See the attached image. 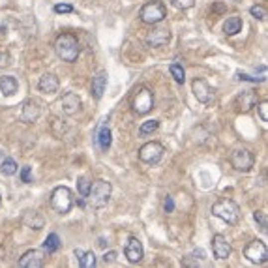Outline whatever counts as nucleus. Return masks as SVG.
<instances>
[{
	"label": "nucleus",
	"instance_id": "obj_1",
	"mask_svg": "<svg viewBox=\"0 0 268 268\" xmlns=\"http://www.w3.org/2000/svg\"><path fill=\"white\" fill-rule=\"evenodd\" d=\"M111 191H113V187L107 180H94L90 184V189L85 199L90 208H103L111 199Z\"/></svg>",
	"mask_w": 268,
	"mask_h": 268
},
{
	"label": "nucleus",
	"instance_id": "obj_2",
	"mask_svg": "<svg viewBox=\"0 0 268 268\" xmlns=\"http://www.w3.org/2000/svg\"><path fill=\"white\" fill-rule=\"evenodd\" d=\"M79 41L72 34H60L55 41V53L58 58H62L64 62H75L79 57Z\"/></svg>",
	"mask_w": 268,
	"mask_h": 268
},
{
	"label": "nucleus",
	"instance_id": "obj_3",
	"mask_svg": "<svg viewBox=\"0 0 268 268\" xmlns=\"http://www.w3.org/2000/svg\"><path fill=\"white\" fill-rule=\"evenodd\" d=\"M212 214L229 225H236L240 219V208L233 199H219L218 203L212 204Z\"/></svg>",
	"mask_w": 268,
	"mask_h": 268
},
{
	"label": "nucleus",
	"instance_id": "obj_4",
	"mask_svg": "<svg viewBox=\"0 0 268 268\" xmlns=\"http://www.w3.org/2000/svg\"><path fill=\"white\" fill-rule=\"evenodd\" d=\"M73 191L68 186H58L51 193V206L58 214H68L73 206Z\"/></svg>",
	"mask_w": 268,
	"mask_h": 268
},
{
	"label": "nucleus",
	"instance_id": "obj_5",
	"mask_svg": "<svg viewBox=\"0 0 268 268\" xmlns=\"http://www.w3.org/2000/svg\"><path fill=\"white\" fill-rule=\"evenodd\" d=\"M139 17L146 24H158L167 17V9H165L162 0H150V2H146L145 6L141 8Z\"/></svg>",
	"mask_w": 268,
	"mask_h": 268
},
{
	"label": "nucleus",
	"instance_id": "obj_6",
	"mask_svg": "<svg viewBox=\"0 0 268 268\" xmlns=\"http://www.w3.org/2000/svg\"><path fill=\"white\" fill-rule=\"evenodd\" d=\"M231 165L236 171H240V173H248L255 165V156L252 154V150H248L244 146H238V148H235L231 152Z\"/></svg>",
	"mask_w": 268,
	"mask_h": 268
},
{
	"label": "nucleus",
	"instance_id": "obj_7",
	"mask_svg": "<svg viewBox=\"0 0 268 268\" xmlns=\"http://www.w3.org/2000/svg\"><path fill=\"white\" fill-rule=\"evenodd\" d=\"M244 257L253 265H265L268 261V248L261 240H253L244 248Z\"/></svg>",
	"mask_w": 268,
	"mask_h": 268
},
{
	"label": "nucleus",
	"instance_id": "obj_8",
	"mask_svg": "<svg viewBox=\"0 0 268 268\" xmlns=\"http://www.w3.org/2000/svg\"><path fill=\"white\" fill-rule=\"evenodd\" d=\"M163 152H165V148L162 143L152 141V143H146L139 148V160L143 163H148V165H156L163 158Z\"/></svg>",
	"mask_w": 268,
	"mask_h": 268
},
{
	"label": "nucleus",
	"instance_id": "obj_9",
	"mask_svg": "<svg viewBox=\"0 0 268 268\" xmlns=\"http://www.w3.org/2000/svg\"><path fill=\"white\" fill-rule=\"evenodd\" d=\"M131 107H133V111L137 114L150 113L154 109V94H152V90L148 89L139 90L137 94H135V97H133V101H131Z\"/></svg>",
	"mask_w": 268,
	"mask_h": 268
},
{
	"label": "nucleus",
	"instance_id": "obj_10",
	"mask_svg": "<svg viewBox=\"0 0 268 268\" xmlns=\"http://www.w3.org/2000/svg\"><path fill=\"white\" fill-rule=\"evenodd\" d=\"M257 103H259V96H257V92H253V90H244L242 94H238V96L235 97V109L238 113H248V111H252Z\"/></svg>",
	"mask_w": 268,
	"mask_h": 268
},
{
	"label": "nucleus",
	"instance_id": "obj_11",
	"mask_svg": "<svg viewBox=\"0 0 268 268\" xmlns=\"http://www.w3.org/2000/svg\"><path fill=\"white\" fill-rule=\"evenodd\" d=\"M191 90H193V96L197 97V101H201V103H210L212 99H214V90L203 79H193Z\"/></svg>",
	"mask_w": 268,
	"mask_h": 268
},
{
	"label": "nucleus",
	"instance_id": "obj_12",
	"mask_svg": "<svg viewBox=\"0 0 268 268\" xmlns=\"http://www.w3.org/2000/svg\"><path fill=\"white\" fill-rule=\"evenodd\" d=\"M212 252H214V255H216V259L225 261V259H229L233 248H231L229 240L223 235H214L212 236Z\"/></svg>",
	"mask_w": 268,
	"mask_h": 268
},
{
	"label": "nucleus",
	"instance_id": "obj_13",
	"mask_svg": "<svg viewBox=\"0 0 268 268\" xmlns=\"http://www.w3.org/2000/svg\"><path fill=\"white\" fill-rule=\"evenodd\" d=\"M60 109L64 114H77L81 111V97L77 96L75 92H66L62 99H60Z\"/></svg>",
	"mask_w": 268,
	"mask_h": 268
},
{
	"label": "nucleus",
	"instance_id": "obj_14",
	"mask_svg": "<svg viewBox=\"0 0 268 268\" xmlns=\"http://www.w3.org/2000/svg\"><path fill=\"white\" fill-rule=\"evenodd\" d=\"M171 40V32L169 28H154L152 32H148L146 36V45L148 47H163V45H167Z\"/></svg>",
	"mask_w": 268,
	"mask_h": 268
},
{
	"label": "nucleus",
	"instance_id": "obj_15",
	"mask_svg": "<svg viewBox=\"0 0 268 268\" xmlns=\"http://www.w3.org/2000/svg\"><path fill=\"white\" fill-rule=\"evenodd\" d=\"M124 255H126V259L130 261L131 265H135V263H141L143 259V255H145V250H143V244L139 242L137 238H130L128 244H126V250H124Z\"/></svg>",
	"mask_w": 268,
	"mask_h": 268
},
{
	"label": "nucleus",
	"instance_id": "obj_16",
	"mask_svg": "<svg viewBox=\"0 0 268 268\" xmlns=\"http://www.w3.org/2000/svg\"><path fill=\"white\" fill-rule=\"evenodd\" d=\"M43 252L40 250H30V252H26L19 259V267L21 268H41L43 267Z\"/></svg>",
	"mask_w": 268,
	"mask_h": 268
},
{
	"label": "nucleus",
	"instance_id": "obj_17",
	"mask_svg": "<svg viewBox=\"0 0 268 268\" xmlns=\"http://www.w3.org/2000/svg\"><path fill=\"white\" fill-rule=\"evenodd\" d=\"M58 87H60V81L55 73H43L38 81V89L43 94H55L58 92Z\"/></svg>",
	"mask_w": 268,
	"mask_h": 268
},
{
	"label": "nucleus",
	"instance_id": "obj_18",
	"mask_svg": "<svg viewBox=\"0 0 268 268\" xmlns=\"http://www.w3.org/2000/svg\"><path fill=\"white\" fill-rule=\"evenodd\" d=\"M40 105H38V101H34V99H28V101H24L23 103V111H21V120L26 122V124H30V122H36L40 118Z\"/></svg>",
	"mask_w": 268,
	"mask_h": 268
},
{
	"label": "nucleus",
	"instance_id": "obj_19",
	"mask_svg": "<svg viewBox=\"0 0 268 268\" xmlns=\"http://www.w3.org/2000/svg\"><path fill=\"white\" fill-rule=\"evenodd\" d=\"M105 87H107V73L99 72L92 79V87H90V94L94 96V99H101L103 92H105Z\"/></svg>",
	"mask_w": 268,
	"mask_h": 268
},
{
	"label": "nucleus",
	"instance_id": "obj_20",
	"mask_svg": "<svg viewBox=\"0 0 268 268\" xmlns=\"http://www.w3.org/2000/svg\"><path fill=\"white\" fill-rule=\"evenodd\" d=\"M17 90H19V83H17L15 77H11V75H2L0 77V92L4 96L6 97L15 96Z\"/></svg>",
	"mask_w": 268,
	"mask_h": 268
},
{
	"label": "nucleus",
	"instance_id": "obj_21",
	"mask_svg": "<svg viewBox=\"0 0 268 268\" xmlns=\"http://www.w3.org/2000/svg\"><path fill=\"white\" fill-rule=\"evenodd\" d=\"M96 143H97V146H99L101 150H109V146H111V130H109L107 122H103V124L97 128Z\"/></svg>",
	"mask_w": 268,
	"mask_h": 268
},
{
	"label": "nucleus",
	"instance_id": "obj_22",
	"mask_svg": "<svg viewBox=\"0 0 268 268\" xmlns=\"http://www.w3.org/2000/svg\"><path fill=\"white\" fill-rule=\"evenodd\" d=\"M242 30V19L240 17H227V21L223 23V32L227 34V36H235Z\"/></svg>",
	"mask_w": 268,
	"mask_h": 268
},
{
	"label": "nucleus",
	"instance_id": "obj_23",
	"mask_svg": "<svg viewBox=\"0 0 268 268\" xmlns=\"http://www.w3.org/2000/svg\"><path fill=\"white\" fill-rule=\"evenodd\" d=\"M75 257L79 259V267L81 268H94L96 267V255H94L92 252L75 250Z\"/></svg>",
	"mask_w": 268,
	"mask_h": 268
},
{
	"label": "nucleus",
	"instance_id": "obj_24",
	"mask_svg": "<svg viewBox=\"0 0 268 268\" xmlns=\"http://www.w3.org/2000/svg\"><path fill=\"white\" fill-rule=\"evenodd\" d=\"M60 238H58V235L57 233H51V235L45 238V242H43V250L47 253H55V252H58L60 250Z\"/></svg>",
	"mask_w": 268,
	"mask_h": 268
},
{
	"label": "nucleus",
	"instance_id": "obj_25",
	"mask_svg": "<svg viewBox=\"0 0 268 268\" xmlns=\"http://www.w3.org/2000/svg\"><path fill=\"white\" fill-rule=\"evenodd\" d=\"M158 128H160V122H158V120H146V122H143V124L139 126V135H141V137L150 135V133H154Z\"/></svg>",
	"mask_w": 268,
	"mask_h": 268
},
{
	"label": "nucleus",
	"instance_id": "obj_26",
	"mask_svg": "<svg viewBox=\"0 0 268 268\" xmlns=\"http://www.w3.org/2000/svg\"><path fill=\"white\" fill-rule=\"evenodd\" d=\"M169 72H171V75H173V79L179 83V85H184V81H186V72H184V68H182V66L171 64Z\"/></svg>",
	"mask_w": 268,
	"mask_h": 268
},
{
	"label": "nucleus",
	"instance_id": "obj_27",
	"mask_svg": "<svg viewBox=\"0 0 268 268\" xmlns=\"http://www.w3.org/2000/svg\"><path fill=\"white\" fill-rule=\"evenodd\" d=\"M0 171H2L4 175L11 177V175H15L17 173V163L13 162L11 158H4V160L0 162Z\"/></svg>",
	"mask_w": 268,
	"mask_h": 268
},
{
	"label": "nucleus",
	"instance_id": "obj_28",
	"mask_svg": "<svg viewBox=\"0 0 268 268\" xmlns=\"http://www.w3.org/2000/svg\"><path fill=\"white\" fill-rule=\"evenodd\" d=\"M90 179L89 177H81V179L77 180V189H79V195L81 197H87V193H89V189H90Z\"/></svg>",
	"mask_w": 268,
	"mask_h": 268
},
{
	"label": "nucleus",
	"instance_id": "obj_29",
	"mask_svg": "<svg viewBox=\"0 0 268 268\" xmlns=\"http://www.w3.org/2000/svg\"><path fill=\"white\" fill-rule=\"evenodd\" d=\"M253 218H255V221L259 223L261 231H263V233H267V227H268L267 214H265V212H261V210H257V212H253Z\"/></svg>",
	"mask_w": 268,
	"mask_h": 268
},
{
	"label": "nucleus",
	"instance_id": "obj_30",
	"mask_svg": "<svg viewBox=\"0 0 268 268\" xmlns=\"http://www.w3.org/2000/svg\"><path fill=\"white\" fill-rule=\"evenodd\" d=\"M250 13H252L255 19H259V21H265V19H267V9L263 8V6H252V8H250Z\"/></svg>",
	"mask_w": 268,
	"mask_h": 268
},
{
	"label": "nucleus",
	"instance_id": "obj_31",
	"mask_svg": "<svg viewBox=\"0 0 268 268\" xmlns=\"http://www.w3.org/2000/svg\"><path fill=\"white\" fill-rule=\"evenodd\" d=\"M171 2L180 9H189L195 6V0H171Z\"/></svg>",
	"mask_w": 268,
	"mask_h": 268
},
{
	"label": "nucleus",
	"instance_id": "obj_32",
	"mask_svg": "<svg viewBox=\"0 0 268 268\" xmlns=\"http://www.w3.org/2000/svg\"><path fill=\"white\" fill-rule=\"evenodd\" d=\"M257 109H259L261 120L268 122V101H261V103H257Z\"/></svg>",
	"mask_w": 268,
	"mask_h": 268
},
{
	"label": "nucleus",
	"instance_id": "obj_33",
	"mask_svg": "<svg viewBox=\"0 0 268 268\" xmlns=\"http://www.w3.org/2000/svg\"><path fill=\"white\" fill-rule=\"evenodd\" d=\"M53 9H55V13H72L73 6H70V4H57Z\"/></svg>",
	"mask_w": 268,
	"mask_h": 268
},
{
	"label": "nucleus",
	"instance_id": "obj_34",
	"mask_svg": "<svg viewBox=\"0 0 268 268\" xmlns=\"http://www.w3.org/2000/svg\"><path fill=\"white\" fill-rule=\"evenodd\" d=\"M21 180L24 184H30L32 182V175H30V167H23L21 169Z\"/></svg>",
	"mask_w": 268,
	"mask_h": 268
},
{
	"label": "nucleus",
	"instance_id": "obj_35",
	"mask_svg": "<svg viewBox=\"0 0 268 268\" xmlns=\"http://www.w3.org/2000/svg\"><path fill=\"white\" fill-rule=\"evenodd\" d=\"M238 79H240V81H250V83H263L265 81V77H250V75H246V73H238Z\"/></svg>",
	"mask_w": 268,
	"mask_h": 268
},
{
	"label": "nucleus",
	"instance_id": "obj_36",
	"mask_svg": "<svg viewBox=\"0 0 268 268\" xmlns=\"http://www.w3.org/2000/svg\"><path fill=\"white\" fill-rule=\"evenodd\" d=\"M163 208H165L167 214L175 210V203H173V199H171V197H165V201H163Z\"/></svg>",
	"mask_w": 268,
	"mask_h": 268
},
{
	"label": "nucleus",
	"instance_id": "obj_37",
	"mask_svg": "<svg viewBox=\"0 0 268 268\" xmlns=\"http://www.w3.org/2000/svg\"><path fill=\"white\" fill-rule=\"evenodd\" d=\"M103 261H105V263H114V261H116V252L105 253V255H103Z\"/></svg>",
	"mask_w": 268,
	"mask_h": 268
},
{
	"label": "nucleus",
	"instance_id": "obj_38",
	"mask_svg": "<svg viewBox=\"0 0 268 268\" xmlns=\"http://www.w3.org/2000/svg\"><path fill=\"white\" fill-rule=\"evenodd\" d=\"M236 2H238V0H236Z\"/></svg>",
	"mask_w": 268,
	"mask_h": 268
}]
</instances>
